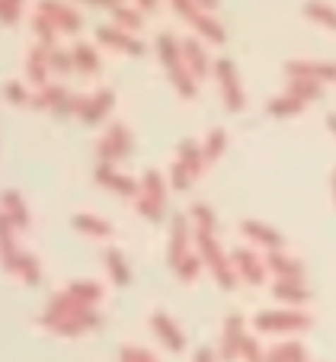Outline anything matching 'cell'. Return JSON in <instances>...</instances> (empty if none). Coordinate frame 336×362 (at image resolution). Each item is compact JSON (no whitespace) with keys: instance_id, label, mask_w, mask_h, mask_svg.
Segmentation results:
<instances>
[{"instance_id":"6da1fadb","label":"cell","mask_w":336,"mask_h":362,"mask_svg":"<svg viewBox=\"0 0 336 362\" xmlns=\"http://www.w3.org/2000/svg\"><path fill=\"white\" fill-rule=\"evenodd\" d=\"M196 244H199L202 263L212 269L215 282H218L224 292H231V288L237 286V269H234V263L224 257V250H221V244H218V238H215V231H202V228H196Z\"/></svg>"},{"instance_id":"7a4b0ae2","label":"cell","mask_w":336,"mask_h":362,"mask_svg":"<svg viewBox=\"0 0 336 362\" xmlns=\"http://www.w3.org/2000/svg\"><path fill=\"white\" fill-rule=\"evenodd\" d=\"M256 330L263 334H295V330H308L311 317L301 311H260L253 317Z\"/></svg>"},{"instance_id":"3957f363","label":"cell","mask_w":336,"mask_h":362,"mask_svg":"<svg viewBox=\"0 0 336 362\" xmlns=\"http://www.w3.org/2000/svg\"><path fill=\"white\" fill-rule=\"evenodd\" d=\"M218 81H221V93H224V103L231 112H240L244 110V90H240V81H237V68H234L231 58H218Z\"/></svg>"},{"instance_id":"277c9868","label":"cell","mask_w":336,"mask_h":362,"mask_svg":"<svg viewBox=\"0 0 336 362\" xmlns=\"http://www.w3.org/2000/svg\"><path fill=\"white\" fill-rule=\"evenodd\" d=\"M96 151H100V160H103V164H112V160L125 158L131 151V132L125 129V125H112L109 135H103V141L96 144Z\"/></svg>"},{"instance_id":"5b68a950","label":"cell","mask_w":336,"mask_h":362,"mask_svg":"<svg viewBox=\"0 0 336 362\" xmlns=\"http://www.w3.org/2000/svg\"><path fill=\"white\" fill-rule=\"evenodd\" d=\"M100 321L103 317L96 315L93 308H77L74 315H68L61 324H55V334H61V337H80V334H90L93 327H100Z\"/></svg>"},{"instance_id":"8992f818","label":"cell","mask_w":336,"mask_h":362,"mask_svg":"<svg viewBox=\"0 0 336 362\" xmlns=\"http://www.w3.org/2000/svg\"><path fill=\"white\" fill-rule=\"evenodd\" d=\"M39 7H42L39 13L48 16V20L55 23L58 29H64V33H77V29L83 26L80 13H77V10H71L68 4H61V0H42Z\"/></svg>"},{"instance_id":"52a82bcc","label":"cell","mask_w":336,"mask_h":362,"mask_svg":"<svg viewBox=\"0 0 336 362\" xmlns=\"http://www.w3.org/2000/svg\"><path fill=\"white\" fill-rule=\"evenodd\" d=\"M231 260H234V269H237V276L244 282H250V286H260L263 279H266V267H263V260L256 257L253 250H234L231 253Z\"/></svg>"},{"instance_id":"ba28073f","label":"cell","mask_w":336,"mask_h":362,"mask_svg":"<svg viewBox=\"0 0 336 362\" xmlns=\"http://www.w3.org/2000/svg\"><path fill=\"white\" fill-rule=\"evenodd\" d=\"M151 330L164 340V346L167 349H173V353H183L186 349V337H183V330L173 324V317L170 315H164V311H154L151 315Z\"/></svg>"},{"instance_id":"9c48e42d","label":"cell","mask_w":336,"mask_h":362,"mask_svg":"<svg viewBox=\"0 0 336 362\" xmlns=\"http://www.w3.org/2000/svg\"><path fill=\"white\" fill-rule=\"evenodd\" d=\"M244 317L240 315H231L224 321V337H221V359L224 362H234L240 356V346H244Z\"/></svg>"},{"instance_id":"30bf717a","label":"cell","mask_w":336,"mask_h":362,"mask_svg":"<svg viewBox=\"0 0 336 362\" xmlns=\"http://www.w3.org/2000/svg\"><path fill=\"white\" fill-rule=\"evenodd\" d=\"M96 180H100L103 186H109V189H116L119 196H141V186H138L131 177H125V173H116L112 164L96 167Z\"/></svg>"},{"instance_id":"8fae6325","label":"cell","mask_w":336,"mask_h":362,"mask_svg":"<svg viewBox=\"0 0 336 362\" xmlns=\"http://www.w3.org/2000/svg\"><path fill=\"white\" fill-rule=\"evenodd\" d=\"M288 77H308V81H336V64H323V62H288L285 64Z\"/></svg>"},{"instance_id":"7c38bea8","label":"cell","mask_w":336,"mask_h":362,"mask_svg":"<svg viewBox=\"0 0 336 362\" xmlns=\"http://www.w3.org/2000/svg\"><path fill=\"white\" fill-rule=\"evenodd\" d=\"M186 247H189V218L176 215V218H173V228H170V267L173 269H176L179 263L189 257V253H186Z\"/></svg>"},{"instance_id":"4fadbf2b","label":"cell","mask_w":336,"mask_h":362,"mask_svg":"<svg viewBox=\"0 0 336 362\" xmlns=\"http://www.w3.org/2000/svg\"><path fill=\"white\" fill-rule=\"evenodd\" d=\"M20 253L23 250H16V240H13V221L0 212V263H4V269H7V273H13V269H16Z\"/></svg>"},{"instance_id":"5bb4252c","label":"cell","mask_w":336,"mask_h":362,"mask_svg":"<svg viewBox=\"0 0 336 362\" xmlns=\"http://www.w3.org/2000/svg\"><path fill=\"white\" fill-rule=\"evenodd\" d=\"M266 269H272L279 279H288V282H301L304 279V267L298 260H292V257H285L282 250H272L266 257Z\"/></svg>"},{"instance_id":"9a60e30c","label":"cell","mask_w":336,"mask_h":362,"mask_svg":"<svg viewBox=\"0 0 336 362\" xmlns=\"http://www.w3.org/2000/svg\"><path fill=\"white\" fill-rule=\"evenodd\" d=\"M96 39L103 42V45H112V48H122V52H131V55H144V45L138 39H131L128 33L116 26H100L96 29Z\"/></svg>"},{"instance_id":"2e32d148","label":"cell","mask_w":336,"mask_h":362,"mask_svg":"<svg viewBox=\"0 0 336 362\" xmlns=\"http://www.w3.org/2000/svg\"><path fill=\"white\" fill-rule=\"evenodd\" d=\"M0 212L13 221V228H29V209H26V202L20 199L16 189H7L4 196H0Z\"/></svg>"},{"instance_id":"e0dca14e","label":"cell","mask_w":336,"mask_h":362,"mask_svg":"<svg viewBox=\"0 0 336 362\" xmlns=\"http://www.w3.org/2000/svg\"><path fill=\"white\" fill-rule=\"evenodd\" d=\"M240 228H244V234H247V238H253L256 244L269 247V250H282V244H285V238H282L275 228L263 225V221H244Z\"/></svg>"},{"instance_id":"ac0fdd59","label":"cell","mask_w":336,"mask_h":362,"mask_svg":"<svg viewBox=\"0 0 336 362\" xmlns=\"http://www.w3.org/2000/svg\"><path fill=\"white\" fill-rule=\"evenodd\" d=\"M112 103H116V93H112V90H100V93H96L93 100L87 103V110L80 112V119H83L87 125H96L100 119L106 116V112L112 110Z\"/></svg>"},{"instance_id":"d6986e66","label":"cell","mask_w":336,"mask_h":362,"mask_svg":"<svg viewBox=\"0 0 336 362\" xmlns=\"http://www.w3.org/2000/svg\"><path fill=\"white\" fill-rule=\"evenodd\" d=\"M272 295L285 305H304L311 301V288H304V282H288V279H279L272 288Z\"/></svg>"},{"instance_id":"ffe728a7","label":"cell","mask_w":336,"mask_h":362,"mask_svg":"<svg viewBox=\"0 0 336 362\" xmlns=\"http://www.w3.org/2000/svg\"><path fill=\"white\" fill-rule=\"evenodd\" d=\"M141 199L160 205V209L167 205V186H164V177H160L157 170H148V173H144V180H141Z\"/></svg>"},{"instance_id":"44dd1931","label":"cell","mask_w":336,"mask_h":362,"mask_svg":"<svg viewBox=\"0 0 336 362\" xmlns=\"http://www.w3.org/2000/svg\"><path fill=\"white\" fill-rule=\"evenodd\" d=\"M183 55H186V64H189L192 77H205L208 74V55L202 52V45L196 39L183 42Z\"/></svg>"},{"instance_id":"7402d4cb","label":"cell","mask_w":336,"mask_h":362,"mask_svg":"<svg viewBox=\"0 0 336 362\" xmlns=\"http://www.w3.org/2000/svg\"><path fill=\"white\" fill-rule=\"evenodd\" d=\"M179 160L186 164V170L192 173V180L202 173V167H205V154H202V148L196 141H183L179 144Z\"/></svg>"},{"instance_id":"603a6c76","label":"cell","mask_w":336,"mask_h":362,"mask_svg":"<svg viewBox=\"0 0 336 362\" xmlns=\"http://www.w3.org/2000/svg\"><path fill=\"white\" fill-rule=\"evenodd\" d=\"M288 96H295V100H301V103L320 100L323 87L317 81H308V77H292V83H288Z\"/></svg>"},{"instance_id":"cb8c5ba5","label":"cell","mask_w":336,"mask_h":362,"mask_svg":"<svg viewBox=\"0 0 336 362\" xmlns=\"http://www.w3.org/2000/svg\"><path fill=\"white\" fill-rule=\"evenodd\" d=\"M266 356L272 362H308V353H304V346H301V343H295V340L279 343V346H272Z\"/></svg>"},{"instance_id":"d4e9b609","label":"cell","mask_w":336,"mask_h":362,"mask_svg":"<svg viewBox=\"0 0 336 362\" xmlns=\"http://www.w3.org/2000/svg\"><path fill=\"white\" fill-rule=\"evenodd\" d=\"M106 269H109V276H112L116 286H128L131 282V269H128V263H125V257L119 250H106Z\"/></svg>"},{"instance_id":"484cf974","label":"cell","mask_w":336,"mask_h":362,"mask_svg":"<svg viewBox=\"0 0 336 362\" xmlns=\"http://www.w3.org/2000/svg\"><path fill=\"white\" fill-rule=\"evenodd\" d=\"M74 228L90 238H109L112 234V225L103 218H93V215H74Z\"/></svg>"},{"instance_id":"4316f807","label":"cell","mask_w":336,"mask_h":362,"mask_svg":"<svg viewBox=\"0 0 336 362\" xmlns=\"http://www.w3.org/2000/svg\"><path fill=\"white\" fill-rule=\"evenodd\" d=\"M68 292L77 298V305H83V308H93L96 301L103 298V288L96 286V282H71L68 286Z\"/></svg>"},{"instance_id":"83f0119b","label":"cell","mask_w":336,"mask_h":362,"mask_svg":"<svg viewBox=\"0 0 336 362\" xmlns=\"http://www.w3.org/2000/svg\"><path fill=\"white\" fill-rule=\"evenodd\" d=\"M16 276H20L26 286H39L42 282V269H39V260H35L32 253H20V260H16Z\"/></svg>"},{"instance_id":"f1b7e54d","label":"cell","mask_w":336,"mask_h":362,"mask_svg":"<svg viewBox=\"0 0 336 362\" xmlns=\"http://www.w3.org/2000/svg\"><path fill=\"white\" fill-rule=\"evenodd\" d=\"M304 110V103L295 100V96H275V100H269V116L275 119H285V116H298V112Z\"/></svg>"},{"instance_id":"f546056e","label":"cell","mask_w":336,"mask_h":362,"mask_svg":"<svg viewBox=\"0 0 336 362\" xmlns=\"http://www.w3.org/2000/svg\"><path fill=\"white\" fill-rule=\"evenodd\" d=\"M157 48H160V58H164L167 71L183 68V58H179V42L173 39V35H160V39H157Z\"/></svg>"},{"instance_id":"4dcf8cb0","label":"cell","mask_w":336,"mask_h":362,"mask_svg":"<svg viewBox=\"0 0 336 362\" xmlns=\"http://www.w3.org/2000/svg\"><path fill=\"white\" fill-rule=\"evenodd\" d=\"M71 58H74V64L80 71H87V74H93V71H100V58H96V52L90 45H83V42H77L74 52H71Z\"/></svg>"},{"instance_id":"1f68e13d","label":"cell","mask_w":336,"mask_h":362,"mask_svg":"<svg viewBox=\"0 0 336 362\" xmlns=\"http://www.w3.org/2000/svg\"><path fill=\"white\" fill-rule=\"evenodd\" d=\"M48 48H35L32 55H29V77H32V83H39V87H48L45 83V68H52L48 64Z\"/></svg>"},{"instance_id":"d6a6232c","label":"cell","mask_w":336,"mask_h":362,"mask_svg":"<svg viewBox=\"0 0 336 362\" xmlns=\"http://www.w3.org/2000/svg\"><path fill=\"white\" fill-rule=\"evenodd\" d=\"M304 16H311V20L323 23V26L336 29V10L327 7V4H320V0H311V4H304Z\"/></svg>"},{"instance_id":"836d02e7","label":"cell","mask_w":336,"mask_h":362,"mask_svg":"<svg viewBox=\"0 0 336 362\" xmlns=\"http://www.w3.org/2000/svg\"><path fill=\"white\" fill-rule=\"evenodd\" d=\"M170 81H173V87L179 90V96H186V100H192V96H196V77H192L186 68L170 71Z\"/></svg>"},{"instance_id":"e575fe53","label":"cell","mask_w":336,"mask_h":362,"mask_svg":"<svg viewBox=\"0 0 336 362\" xmlns=\"http://www.w3.org/2000/svg\"><path fill=\"white\" fill-rule=\"evenodd\" d=\"M224 144H227L224 129H215L212 135H208L205 148H202V154H205V164H212V160H218V158H221V151H224Z\"/></svg>"},{"instance_id":"d590c367","label":"cell","mask_w":336,"mask_h":362,"mask_svg":"<svg viewBox=\"0 0 336 362\" xmlns=\"http://www.w3.org/2000/svg\"><path fill=\"white\" fill-rule=\"evenodd\" d=\"M192 26H196V29H199V33L202 35H205V39H212V42H218V45H221V42H224L227 39V35H224V29H221L218 26V23H215V20H208V16H196V23H192Z\"/></svg>"},{"instance_id":"8d00e7d4","label":"cell","mask_w":336,"mask_h":362,"mask_svg":"<svg viewBox=\"0 0 336 362\" xmlns=\"http://www.w3.org/2000/svg\"><path fill=\"white\" fill-rule=\"evenodd\" d=\"M32 26H35V33H39V39H42V48H52L55 45V33H58V26L52 20H48V16H35L32 20Z\"/></svg>"},{"instance_id":"74e56055","label":"cell","mask_w":336,"mask_h":362,"mask_svg":"<svg viewBox=\"0 0 336 362\" xmlns=\"http://www.w3.org/2000/svg\"><path fill=\"white\" fill-rule=\"evenodd\" d=\"M202 267H205V263H202V257H196V253H189V257H186V260L176 267V276H179V279H183V282H196V276L202 273Z\"/></svg>"},{"instance_id":"f35d334b","label":"cell","mask_w":336,"mask_h":362,"mask_svg":"<svg viewBox=\"0 0 336 362\" xmlns=\"http://www.w3.org/2000/svg\"><path fill=\"white\" fill-rule=\"evenodd\" d=\"M192 221H196V228H202V231H215V225H218V221H215V212L205 202L192 205Z\"/></svg>"},{"instance_id":"ab89813d","label":"cell","mask_w":336,"mask_h":362,"mask_svg":"<svg viewBox=\"0 0 336 362\" xmlns=\"http://www.w3.org/2000/svg\"><path fill=\"white\" fill-rule=\"evenodd\" d=\"M119 362H160V359L141 346H125L122 353H119Z\"/></svg>"},{"instance_id":"60d3db41","label":"cell","mask_w":336,"mask_h":362,"mask_svg":"<svg viewBox=\"0 0 336 362\" xmlns=\"http://www.w3.org/2000/svg\"><path fill=\"white\" fill-rule=\"evenodd\" d=\"M20 4L23 0H0V23H7V26H13L16 20H20Z\"/></svg>"},{"instance_id":"b9f144b4","label":"cell","mask_w":336,"mask_h":362,"mask_svg":"<svg viewBox=\"0 0 336 362\" xmlns=\"http://www.w3.org/2000/svg\"><path fill=\"white\" fill-rule=\"evenodd\" d=\"M240 356L247 362H266V353L260 349V343L253 340V337H244V346H240Z\"/></svg>"},{"instance_id":"7bdbcfd3","label":"cell","mask_w":336,"mask_h":362,"mask_svg":"<svg viewBox=\"0 0 336 362\" xmlns=\"http://www.w3.org/2000/svg\"><path fill=\"white\" fill-rule=\"evenodd\" d=\"M170 177H173V189H179V192H183V189H189V183H192V173L186 170V164H183V160H176V164H173V173H170Z\"/></svg>"},{"instance_id":"ee69618b","label":"cell","mask_w":336,"mask_h":362,"mask_svg":"<svg viewBox=\"0 0 336 362\" xmlns=\"http://www.w3.org/2000/svg\"><path fill=\"white\" fill-rule=\"evenodd\" d=\"M48 64H52L55 71H61V74H68V71L74 68V58L64 55V52H55V48H52V52H48Z\"/></svg>"},{"instance_id":"f6af8a7d","label":"cell","mask_w":336,"mask_h":362,"mask_svg":"<svg viewBox=\"0 0 336 362\" xmlns=\"http://www.w3.org/2000/svg\"><path fill=\"white\" fill-rule=\"evenodd\" d=\"M116 13V20L122 23V26H128V29H141V13H135V10H125V7H119V10H112Z\"/></svg>"},{"instance_id":"bcb514c9","label":"cell","mask_w":336,"mask_h":362,"mask_svg":"<svg viewBox=\"0 0 336 362\" xmlns=\"http://www.w3.org/2000/svg\"><path fill=\"white\" fill-rule=\"evenodd\" d=\"M196 7H199L196 0H173V10H176L183 20H189V23H196V16H199V10Z\"/></svg>"},{"instance_id":"7dc6e473","label":"cell","mask_w":336,"mask_h":362,"mask_svg":"<svg viewBox=\"0 0 336 362\" xmlns=\"http://www.w3.org/2000/svg\"><path fill=\"white\" fill-rule=\"evenodd\" d=\"M138 212H141L148 221H160V218H164V209H160V205H154V202H148V199H141V196H138Z\"/></svg>"},{"instance_id":"c3c4849f","label":"cell","mask_w":336,"mask_h":362,"mask_svg":"<svg viewBox=\"0 0 336 362\" xmlns=\"http://www.w3.org/2000/svg\"><path fill=\"white\" fill-rule=\"evenodd\" d=\"M7 100H10V103H26L29 96H26V90H23L20 83L10 81V83H7Z\"/></svg>"},{"instance_id":"681fc988","label":"cell","mask_w":336,"mask_h":362,"mask_svg":"<svg viewBox=\"0 0 336 362\" xmlns=\"http://www.w3.org/2000/svg\"><path fill=\"white\" fill-rule=\"evenodd\" d=\"M87 4H96V7H109V10L122 7V0H87Z\"/></svg>"},{"instance_id":"f907efd6","label":"cell","mask_w":336,"mask_h":362,"mask_svg":"<svg viewBox=\"0 0 336 362\" xmlns=\"http://www.w3.org/2000/svg\"><path fill=\"white\" fill-rule=\"evenodd\" d=\"M196 362H215V353L208 346H202L199 353H196Z\"/></svg>"},{"instance_id":"816d5d0a","label":"cell","mask_w":336,"mask_h":362,"mask_svg":"<svg viewBox=\"0 0 336 362\" xmlns=\"http://www.w3.org/2000/svg\"><path fill=\"white\" fill-rule=\"evenodd\" d=\"M138 7H141V10H154V7H157V0H138Z\"/></svg>"},{"instance_id":"f5cc1de1","label":"cell","mask_w":336,"mask_h":362,"mask_svg":"<svg viewBox=\"0 0 336 362\" xmlns=\"http://www.w3.org/2000/svg\"><path fill=\"white\" fill-rule=\"evenodd\" d=\"M196 4H199V7H205V10H215V7H218V0H196Z\"/></svg>"},{"instance_id":"db71d44e","label":"cell","mask_w":336,"mask_h":362,"mask_svg":"<svg viewBox=\"0 0 336 362\" xmlns=\"http://www.w3.org/2000/svg\"><path fill=\"white\" fill-rule=\"evenodd\" d=\"M327 125H330V129L336 132V116H327Z\"/></svg>"},{"instance_id":"11a10c76","label":"cell","mask_w":336,"mask_h":362,"mask_svg":"<svg viewBox=\"0 0 336 362\" xmlns=\"http://www.w3.org/2000/svg\"><path fill=\"white\" fill-rule=\"evenodd\" d=\"M333 199H336V170H333Z\"/></svg>"},{"instance_id":"9f6ffc18","label":"cell","mask_w":336,"mask_h":362,"mask_svg":"<svg viewBox=\"0 0 336 362\" xmlns=\"http://www.w3.org/2000/svg\"><path fill=\"white\" fill-rule=\"evenodd\" d=\"M266 362H272V359H269V356H266Z\"/></svg>"}]
</instances>
